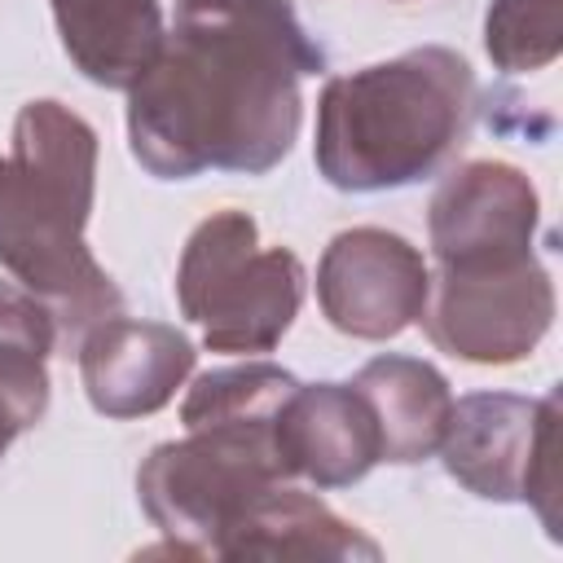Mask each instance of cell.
Returning a JSON list of instances; mask_svg holds the SVG:
<instances>
[{
	"label": "cell",
	"instance_id": "6da1fadb",
	"mask_svg": "<svg viewBox=\"0 0 563 563\" xmlns=\"http://www.w3.org/2000/svg\"><path fill=\"white\" fill-rule=\"evenodd\" d=\"M325 53L290 0H176L154 66L128 88V145L154 180L264 176L303 123Z\"/></svg>",
	"mask_w": 563,
	"mask_h": 563
},
{
	"label": "cell",
	"instance_id": "7a4b0ae2",
	"mask_svg": "<svg viewBox=\"0 0 563 563\" xmlns=\"http://www.w3.org/2000/svg\"><path fill=\"white\" fill-rule=\"evenodd\" d=\"M295 374L273 361L198 374L180 400L185 435L154 444L136 497L167 550L216 559L233 523L277 484L295 479L282 453V409Z\"/></svg>",
	"mask_w": 563,
	"mask_h": 563
},
{
	"label": "cell",
	"instance_id": "3957f363",
	"mask_svg": "<svg viewBox=\"0 0 563 563\" xmlns=\"http://www.w3.org/2000/svg\"><path fill=\"white\" fill-rule=\"evenodd\" d=\"M92 194L97 128L53 97L26 101L0 154V268L53 312L62 352L123 312V290L84 238Z\"/></svg>",
	"mask_w": 563,
	"mask_h": 563
},
{
	"label": "cell",
	"instance_id": "277c9868",
	"mask_svg": "<svg viewBox=\"0 0 563 563\" xmlns=\"http://www.w3.org/2000/svg\"><path fill=\"white\" fill-rule=\"evenodd\" d=\"M475 70L444 44L330 75L317 97L312 158L343 194H383L440 176L475 123Z\"/></svg>",
	"mask_w": 563,
	"mask_h": 563
},
{
	"label": "cell",
	"instance_id": "5b68a950",
	"mask_svg": "<svg viewBox=\"0 0 563 563\" xmlns=\"http://www.w3.org/2000/svg\"><path fill=\"white\" fill-rule=\"evenodd\" d=\"M303 282L295 251L260 246V224L224 207L189 233L176 264V303L211 352L264 356L299 317Z\"/></svg>",
	"mask_w": 563,
	"mask_h": 563
},
{
	"label": "cell",
	"instance_id": "8992f818",
	"mask_svg": "<svg viewBox=\"0 0 563 563\" xmlns=\"http://www.w3.org/2000/svg\"><path fill=\"white\" fill-rule=\"evenodd\" d=\"M444 471L484 501H523L559 541V396L471 391L453 400L440 449Z\"/></svg>",
	"mask_w": 563,
	"mask_h": 563
},
{
	"label": "cell",
	"instance_id": "52a82bcc",
	"mask_svg": "<svg viewBox=\"0 0 563 563\" xmlns=\"http://www.w3.org/2000/svg\"><path fill=\"white\" fill-rule=\"evenodd\" d=\"M418 321L457 361L515 365L554 325V282L537 255L488 268H435Z\"/></svg>",
	"mask_w": 563,
	"mask_h": 563
},
{
	"label": "cell",
	"instance_id": "ba28073f",
	"mask_svg": "<svg viewBox=\"0 0 563 563\" xmlns=\"http://www.w3.org/2000/svg\"><path fill=\"white\" fill-rule=\"evenodd\" d=\"M431 295V268L422 251L378 224H356L330 238L317 264L321 317L347 339H396L409 330Z\"/></svg>",
	"mask_w": 563,
	"mask_h": 563
},
{
	"label": "cell",
	"instance_id": "9c48e42d",
	"mask_svg": "<svg viewBox=\"0 0 563 563\" xmlns=\"http://www.w3.org/2000/svg\"><path fill=\"white\" fill-rule=\"evenodd\" d=\"M541 198L515 163L471 158L453 167L427 207L435 268H484L537 255Z\"/></svg>",
	"mask_w": 563,
	"mask_h": 563
},
{
	"label": "cell",
	"instance_id": "30bf717a",
	"mask_svg": "<svg viewBox=\"0 0 563 563\" xmlns=\"http://www.w3.org/2000/svg\"><path fill=\"white\" fill-rule=\"evenodd\" d=\"M75 356L88 405L114 422L150 418L163 405H172V396L185 387L198 361L185 330L123 312L97 321L79 339Z\"/></svg>",
	"mask_w": 563,
	"mask_h": 563
},
{
	"label": "cell",
	"instance_id": "8fae6325",
	"mask_svg": "<svg viewBox=\"0 0 563 563\" xmlns=\"http://www.w3.org/2000/svg\"><path fill=\"white\" fill-rule=\"evenodd\" d=\"M282 453L312 488H352L383 462L369 400L352 383H295L282 409Z\"/></svg>",
	"mask_w": 563,
	"mask_h": 563
},
{
	"label": "cell",
	"instance_id": "7c38bea8",
	"mask_svg": "<svg viewBox=\"0 0 563 563\" xmlns=\"http://www.w3.org/2000/svg\"><path fill=\"white\" fill-rule=\"evenodd\" d=\"M70 66L97 84L128 92L158 57L167 22L158 0H48Z\"/></svg>",
	"mask_w": 563,
	"mask_h": 563
},
{
	"label": "cell",
	"instance_id": "4fadbf2b",
	"mask_svg": "<svg viewBox=\"0 0 563 563\" xmlns=\"http://www.w3.org/2000/svg\"><path fill=\"white\" fill-rule=\"evenodd\" d=\"M383 550L356 523L334 515L317 493L295 488V479L268 488L220 541L216 559H365L374 563Z\"/></svg>",
	"mask_w": 563,
	"mask_h": 563
},
{
	"label": "cell",
	"instance_id": "5bb4252c",
	"mask_svg": "<svg viewBox=\"0 0 563 563\" xmlns=\"http://www.w3.org/2000/svg\"><path fill=\"white\" fill-rule=\"evenodd\" d=\"M352 387L374 409L383 462L413 466L440 449V435H444V422L453 409V391H449V378L431 361L387 352V356L365 361L356 369Z\"/></svg>",
	"mask_w": 563,
	"mask_h": 563
},
{
	"label": "cell",
	"instance_id": "9a60e30c",
	"mask_svg": "<svg viewBox=\"0 0 563 563\" xmlns=\"http://www.w3.org/2000/svg\"><path fill=\"white\" fill-rule=\"evenodd\" d=\"M53 347H57L53 312L18 282H0V457L48 409Z\"/></svg>",
	"mask_w": 563,
	"mask_h": 563
},
{
	"label": "cell",
	"instance_id": "2e32d148",
	"mask_svg": "<svg viewBox=\"0 0 563 563\" xmlns=\"http://www.w3.org/2000/svg\"><path fill=\"white\" fill-rule=\"evenodd\" d=\"M484 48L506 75L545 70L563 53V0H493L484 13Z\"/></svg>",
	"mask_w": 563,
	"mask_h": 563
}]
</instances>
